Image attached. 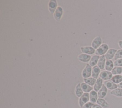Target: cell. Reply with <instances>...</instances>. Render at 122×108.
Masks as SVG:
<instances>
[{
	"label": "cell",
	"instance_id": "1f68e13d",
	"mask_svg": "<svg viewBox=\"0 0 122 108\" xmlns=\"http://www.w3.org/2000/svg\"><path fill=\"white\" fill-rule=\"evenodd\" d=\"M121 75H122V74H121Z\"/></svg>",
	"mask_w": 122,
	"mask_h": 108
},
{
	"label": "cell",
	"instance_id": "5b68a950",
	"mask_svg": "<svg viewBox=\"0 0 122 108\" xmlns=\"http://www.w3.org/2000/svg\"><path fill=\"white\" fill-rule=\"evenodd\" d=\"M57 2L55 0H51L48 3V9L51 14H54L55 10L57 8Z\"/></svg>",
	"mask_w": 122,
	"mask_h": 108
},
{
	"label": "cell",
	"instance_id": "9c48e42d",
	"mask_svg": "<svg viewBox=\"0 0 122 108\" xmlns=\"http://www.w3.org/2000/svg\"><path fill=\"white\" fill-rule=\"evenodd\" d=\"M117 50L114 48L109 49L106 54L104 55L105 57L107 59H112L114 58V56L117 52Z\"/></svg>",
	"mask_w": 122,
	"mask_h": 108
},
{
	"label": "cell",
	"instance_id": "4316f807",
	"mask_svg": "<svg viewBox=\"0 0 122 108\" xmlns=\"http://www.w3.org/2000/svg\"><path fill=\"white\" fill-rule=\"evenodd\" d=\"M114 67H122V59H117L114 61Z\"/></svg>",
	"mask_w": 122,
	"mask_h": 108
},
{
	"label": "cell",
	"instance_id": "3957f363",
	"mask_svg": "<svg viewBox=\"0 0 122 108\" xmlns=\"http://www.w3.org/2000/svg\"><path fill=\"white\" fill-rule=\"evenodd\" d=\"M89 100V94L84 92L79 99V105L80 108H81L85 104L88 102Z\"/></svg>",
	"mask_w": 122,
	"mask_h": 108
},
{
	"label": "cell",
	"instance_id": "7402d4cb",
	"mask_svg": "<svg viewBox=\"0 0 122 108\" xmlns=\"http://www.w3.org/2000/svg\"><path fill=\"white\" fill-rule=\"evenodd\" d=\"M110 94L117 97H122V89L117 88L114 90H111L110 91Z\"/></svg>",
	"mask_w": 122,
	"mask_h": 108
},
{
	"label": "cell",
	"instance_id": "ffe728a7",
	"mask_svg": "<svg viewBox=\"0 0 122 108\" xmlns=\"http://www.w3.org/2000/svg\"><path fill=\"white\" fill-rule=\"evenodd\" d=\"M81 85L82 89L84 92H86V93L90 92L93 89V88L92 87L89 85L88 84H86L85 82H82L81 83Z\"/></svg>",
	"mask_w": 122,
	"mask_h": 108
},
{
	"label": "cell",
	"instance_id": "277c9868",
	"mask_svg": "<svg viewBox=\"0 0 122 108\" xmlns=\"http://www.w3.org/2000/svg\"><path fill=\"white\" fill-rule=\"evenodd\" d=\"M112 76L113 75L112 72L111 71H108L107 70L101 71L99 75V77L104 81L111 80Z\"/></svg>",
	"mask_w": 122,
	"mask_h": 108
},
{
	"label": "cell",
	"instance_id": "e0dca14e",
	"mask_svg": "<svg viewBox=\"0 0 122 108\" xmlns=\"http://www.w3.org/2000/svg\"><path fill=\"white\" fill-rule=\"evenodd\" d=\"M114 62L111 59H107L105 65V69L106 70L111 71L114 68Z\"/></svg>",
	"mask_w": 122,
	"mask_h": 108
},
{
	"label": "cell",
	"instance_id": "83f0119b",
	"mask_svg": "<svg viewBox=\"0 0 122 108\" xmlns=\"http://www.w3.org/2000/svg\"><path fill=\"white\" fill-rule=\"evenodd\" d=\"M93 105H94V103L90 101L85 104L81 108H92V107L93 106Z\"/></svg>",
	"mask_w": 122,
	"mask_h": 108
},
{
	"label": "cell",
	"instance_id": "d4e9b609",
	"mask_svg": "<svg viewBox=\"0 0 122 108\" xmlns=\"http://www.w3.org/2000/svg\"><path fill=\"white\" fill-rule=\"evenodd\" d=\"M113 75H121L122 73V67H114L112 70L111 71Z\"/></svg>",
	"mask_w": 122,
	"mask_h": 108
},
{
	"label": "cell",
	"instance_id": "ba28073f",
	"mask_svg": "<svg viewBox=\"0 0 122 108\" xmlns=\"http://www.w3.org/2000/svg\"><path fill=\"white\" fill-rule=\"evenodd\" d=\"M62 14H63L62 8L60 6H58L54 13V15H53L54 18L56 21H60L62 17Z\"/></svg>",
	"mask_w": 122,
	"mask_h": 108
},
{
	"label": "cell",
	"instance_id": "f546056e",
	"mask_svg": "<svg viewBox=\"0 0 122 108\" xmlns=\"http://www.w3.org/2000/svg\"><path fill=\"white\" fill-rule=\"evenodd\" d=\"M118 45L119 47L121 48V49H122V40H119L118 41Z\"/></svg>",
	"mask_w": 122,
	"mask_h": 108
},
{
	"label": "cell",
	"instance_id": "7c38bea8",
	"mask_svg": "<svg viewBox=\"0 0 122 108\" xmlns=\"http://www.w3.org/2000/svg\"><path fill=\"white\" fill-rule=\"evenodd\" d=\"M91 57H92L89 55L84 53H81L78 56V59H79V60L81 62H89L91 59Z\"/></svg>",
	"mask_w": 122,
	"mask_h": 108
},
{
	"label": "cell",
	"instance_id": "603a6c76",
	"mask_svg": "<svg viewBox=\"0 0 122 108\" xmlns=\"http://www.w3.org/2000/svg\"><path fill=\"white\" fill-rule=\"evenodd\" d=\"M83 81L85 83L92 87L94 86L96 81V79L92 77H89L88 78H83Z\"/></svg>",
	"mask_w": 122,
	"mask_h": 108
},
{
	"label": "cell",
	"instance_id": "4dcf8cb0",
	"mask_svg": "<svg viewBox=\"0 0 122 108\" xmlns=\"http://www.w3.org/2000/svg\"><path fill=\"white\" fill-rule=\"evenodd\" d=\"M117 87L118 88L122 89V81L117 85Z\"/></svg>",
	"mask_w": 122,
	"mask_h": 108
},
{
	"label": "cell",
	"instance_id": "2e32d148",
	"mask_svg": "<svg viewBox=\"0 0 122 108\" xmlns=\"http://www.w3.org/2000/svg\"><path fill=\"white\" fill-rule=\"evenodd\" d=\"M100 69L98 67L97 65H96L92 67V78L97 79L99 76L100 73Z\"/></svg>",
	"mask_w": 122,
	"mask_h": 108
},
{
	"label": "cell",
	"instance_id": "f1b7e54d",
	"mask_svg": "<svg viewBox=\"0 0 122 108\" xmlns=\"http://www.w3.org/2000/svg\"><path fill=\"white\" fill-rule=\"evenodd\" d=\"M92 108H102L100 105L97 104H94V105L92 107Z\"/></svg>",
	"mask_w": 122,
	"mask_h": 108
},
{
	"label": "cell",
	"instance_id": "52a82bcc",
	"mask_svg": "<svg viewBox=\"0 0 122 108\" xmlns=\"http://www.w3.org/2000/svg\"><path fill=\"white\" fill-rule=\"evenodd\" d=\"M81 52L83 53L88 55H92L95 52V50L92 46H84L81 47L80 48Z\"/></svg>",
	"mask_w": 122,
	"mask_h": 108
},
{
	"label": "cell",
	"instance_id": "44dd1931",
	"mask_svg": "<svg viewBox=\"0 0 122 108\" xmlns=\"http://www.w3.org/2000/svg\"><path fill=\"white\" fill-rule=\"evenodd\" d=\"M96 103L97 104L100 105L103 108H108L109 107V103L103 98H98Z\"/></svg>",
	"mask_w": 122,
	"mask_h": 108
},
{
	"label": "cell",
	"instance_id": "484cf974",
	"mask_svg": "<svg viewBox=\"0 0 122 108\" xmlns=\"http://www.w3.org/2000/svg\"><path fill=\"white\" fill-rule=\"evenodd\" d=\"M113 59L114 60L119 59H122V49L117 50Z\"/></svg>",
	"mask_w": 122,
	"mask_h": 108
},
{
	"label": "cell",
	"instance_id": "ac0fdd59",
	"mask_svg": "<svg viewBox=\"0 0 122 108\" xmlns=\"http://www.w3.org/2000/svg\"><path fill=\"white\" fill-rule=\"evenodd\" d=\"M83 91L81 88V83H78L75 87V94L77 97L80 98L83 95Z\"/></svg>",
	"mask_w": 122,
	"mask_h": 108
},
{
	"label": "cell",
	"instance_id": "8fae6325",
	"mask_svg": "<svg viewBox=\"0 0 122 108\" xmlns=\"http://www.w3.org/2000/svg\"><path fill=\"white\" fill-rule=\"evenodd\" d=\"M107 88L103 84L101 89L97 92L98 96L99 98H103L107 95Z\"/></svg>",
	"mask_w": 122,
	"mask_h": 108
},
{
	"label": "cell",
	"instance_id": "7a4b0ae2",
	"mask_svg": "<svg viewBox=\"0 0 122 108\" xmlns=\"http://www.w3.org/2000/svg\"><path fill=\"white\" fill-rule=\"evenodd\" d=\"M92 66H91L89 64H87L82 71V77L83 78H88L90 77L92 75Z\"/></svg>",
	"mask_w": 122,
	"mask_h": 108
},
{
	"label": "cell",
	"instance_id": "6da1fadb",
	"mask_svg": "<svg viewBox=\"0 0 122 108\" xmlns=\"http://www.w3.org/2000/svg\"><path fill=\"white\" fill-rule=\"evenodd\" d=\"M109 46L105 43L102 44L98 49L95 50V55L99 56L104 55L107 51L109 50Z\"/></svg>",
	"mask_w": 122,
	"mask_h": 108
},
{
	"label": "cell",
	"instance_id": "9a60e30c",
	"mask_svg": "<svg viewBox=\"0 0 122 108\" xmlns=\"http://www.w3.org/2000/svg\"><path fill=\"white\" fill-rule=\"evenodd\" d=\"M103 84V80L101 78H98L96 79V81L93 86L94 90L97 92L101 89Z\"/></svg>",
	"mask_w": 122,
	"mask_h": 108
},
{
	"label": "cell",
	"instance_id": "8992f818",
	"mask_svg": "<svg viewBox=\"0 0 122 108\" xmlns=\"http://www.w3.org/2000/svg\"><path fill=\"white\" fill-rule=\"evenodd\" d=\"M102 39L100 36L96 37L92 42V47L95 49H98L102 44Z\"/></svg>",
	"mask_w": 122,
	"mask_h": 108
},
{
	"label": "cell",
	"instance_id": "cb8c5ba5",
	"mask_svg": "<svg viewBox=\"0 0 122 108\" xmlns=\"http://www.w3.org/2000/svg\"><path fill=\"white\" fill-rule=\"evenodd\" d=\"M111 80L115 84L118 85L122 81V76L121 74L113 75Z\"/></svg>",
	"mask_w": 122,
	"mask_h": 108
},
{
	"label": "cell",
	"instance_id": "d6986e66",
	"mask_svg": "<svg viewBox=\"0 0 122 108\" xmlns=\"http://www.w3.org/2000/svg\"><path fill=\"white\" fill-rule=\"evenodd\" d=\"M99 58H100V56L98 55H93L91 57V59L89 62V64L92 67H94L96 66V65L97 64Z\"/></svg>",
	"mask_w": 122,
	"mask_h": 108
},
{
	"label": "cell",
	"instance_id": "5bb4252c",
	"mask_svg": "<svg viewBox=\"0 0 122 108\" xmlns=\"http://www.w3.org/2000/svg\"><path fill=\"white\" fill-rule=\"evenodd\" d=\"M106 59L104 55L100 56L99 60L97 63V66L101 69H103L105 68V65Z\"/></svg>",
	"mask_w": 122,
	"mask_h": 108
},
{
	"label": "cell",
	"instance_id": "30bf717a",
	"mask_svg": "<svg viewBox=\"0 0 122 108\" xmlns=\"http://www.w3.org/2000/svg\"><path fill=\"white\" fill-rule=\"evenodd\" d=\"M103 84L105 86L107 89L112 90L118 88L117 85L113 82L111 80H108L104 81L103 82Z\"/></svg>",
	"mask_w": 122,
	"mask_h": 108
},
{
	"label": "cell",
	"instance_id": "4fadbf2b",
	"mask_svg": "<svg viewBox=\"0 0 122 108\" xmlns=\"http://www.w3.org/2000/svg\"><path fill=\"white\" fill-rule=\"evenodd\" d=\"M89 98H90V101L95 103L96 102L98 98V96L97 92L95 91L94 90H92L89 93Z\"/></svg>",
	"mask_w": 122,
	"mask_h": 108
}]
</instances>
